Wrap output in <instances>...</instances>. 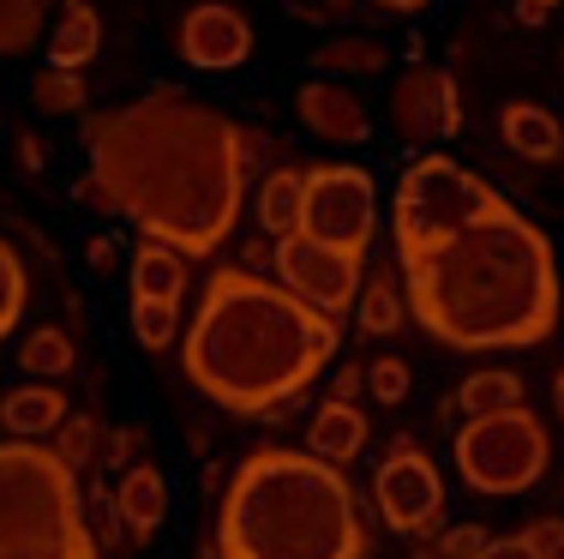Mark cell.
<instances>
[{"instance_id": "obj_1", "label": "cell", "mask_w": 564, "mask_h": 559, "mask_svg": "<svg viewBox=\"0 0 564 559\" xmlns=\"http://www.w3.org/2000/svg\"><path fill=\"white\" fill-rule=\"evenodd\" d=\"M90 175L78 193L102 211H120L139 235L210 259L240 223L247 198V132L210 103L181 90H151L90 115L85 127Z\"/></svg>"}, {"instance_id": "obj_2", "label": "cell", "mask_w": 564, "mask_h": 559, "mask_svg": "<svg viewBox=\"0 0 564 559\" xmlns=\"http://www.w3.org/2000/svg\"><path fill=\"white\" fill-rule=\"evenodd\" d=\"M409 313L451 350H529L558 331L564 277L546 229L517 205H492L451 241L402 259Z\"/></svg>"}, {"instance_id": "obj_3", "label": "cell", "mask_w": 564, "mask_h": 559, "mask_svg": "<svg viewBox=\"0 0 564 559\" xmlns=\"http://www.w3.org/2000/svg\"><path fill=\"white\" fill-rule=\"evenodd\" d=\"M343 343L337 313L301 301L289 283L223 265L198 289L193 325L181 337V367L228 416H276L330 367Z\"/></svg>"}, {"instance_id": "obj_4", "label": "cell", "mask_w": 564, "mask_h": 559, "mask_svg": "<svg viewBox=\"0 0 564 559\" xmlns=\"http://www.w3.org/2000/svg\"><path fill=\"white\" fill-rule=\"evenodd\" d=\"M223 559H367V529L343 463L318 451H247L217 512Z\"/></svg>"}, {"instance_id": "obj_5", "label": "cell", "mask_w": 564, "mask_h": 559, "mask_svg": "<svg viewBox=\"0 0 564 559\" xmlns=\"http://www.w3.org/2000/svg\"><path fill=\"white\" fill-rule=\"evenodd\" d=\"M0 559H102L78 470L43 439H0Z\"/></svg>"}, {"instance_id": "obj_6", "label": "cell", "mask_w": 564, "mask_h": 559, "mask_svg": "<svg viewBox=\"0 0 564 559\" xmlns=\"http://www.w3.org/2000/svg\"><path fill=\"white\" fill-rule=\"evenodd\" d=\"M492 205H505V193L492 181H480L475 169H463L445 151L414 157L397 175V198H391V241L397 259H414V252L451 241L456 229L480 223Z\"/></svg>"}, {"instance_id": "obj_7", "label": "cell", "mask_w": 564, "mask_h": 559, "mask_svg": "<svg viewBox=\"0 0 564 559\" xmlns=\"http://www.w3.org/2000/svg\"><path fill=\"white\" fill-rule=\"evenodd\" d=\"M546 463H553V433L529 404L468 416L456 428V475H463V487H475L487 499L529 494L546 475Z\"/></svg>"}, {"instance_id": "obj_8", "label": "cell", "mask_w": 564, "mask_h": 559, "mask_svg": "<svg viewBox=\"0 0 564 559\" xmlns=\"http://www.w3.org/2000/svg\"><path fill=\"white\" fill-rule=\"evenodd\" d=\"M301 235L367 259L372 235H379V181L360 163H313L301 193Z\"/></svg>"}, {"instance_id": "obj_9", "label": "cell", "mask_w": 564, "mask_h": 559, "mask_svg": "<svg viewBox=\"0 0 564 559\" xmlns=\"http://www.w3.org/2000/svg\"><path fill=\"white\" fill-rule=\"evenodd\" d=\"M372 499H379V517L397 536H426L445 512V475L414 439H397L384 451L379 475H372Z\"/></svg>"}, {"instance_id": "obj_10", "label": "cell", "mask_w": 564, "mask_h": 559, "mask_svg": "<svg viewBox=\"0 0 564 559\" xmlns=\"http://www.w3.org/2000/svg\"><path fill=\"white\" fill-rule=\"evenodd\" d=\"M276 277L301 301H313V308H325V313H348L360 301V259L313 241V235H301V229L276 241Z\"/></svg>"}, {"instance_id": "obj_11", "label": "cell", "mask_w": 564, "mask_h": 559, "mask_svg": "<svg viewBox=\"0 0 564 559\" xmlns=\"http://www.w3.org/2000/svg\"><path fill=\"white\" fill-rule=\"evenodd\" d=\"M391 127L402 144H438L463 127V97L445 66H402L391 85Z\"/></svg>"}, {"instance_id": "obj_12", "label": "cell", "mask_w": 564, "mask_h": 559, "mask_svg": "<svg viewBox=\"0 0 564 559\" xmlns=\"http://www.w3.org/2000/svg\"><path fill=\"white\" fill-rule=\"evenodd\" d=\"M174 49H181V61L198 66V73H235V66H247V55H252V24H247V12L228 7V0H198L181 19Z\"/></svg>"}, {"instance_id": "obj_13", "label": "cell", "mask_w": 564, "mask_h": 559, "mask_svg": "<svg viewBox=\"0 0 564 559\" xmlns=\"http://www.w3.org/2000/svg\"><path fill=\"white\" fill-rule=\"evenodd\" d=\"M294 115H301V127L325 144H367L372 139V121H367V109H360V97L343 90L337 78H306V85L294 90Z\"/></svg>"}, {"instance_id": "obj_14", "label": "cell", "mask_w": 564, "mask_h": 559, "mask_svg": "<svg viewBox=\"0 0 564 559\" xmlns=\"http://www.w3.org/2000/svg\"><path fill=\"white\" fill-rule=\"evenodd\" d=\"M499 132H505V144L522 157V163H553V157L564 151V127H558V115H553V109H541V103H505Z\"/></svg>"}, {"instance_id": "obj_15", "label": "cell", "mask_w": 564, "mask_h": 559, "mask_svg": "<svg viewBox=\"0 0 564 559\" xmlns=\"http://www.w3.org/2000/svg\"><path fill=\"white\" fill-rule=\"evenodd\" d=\"M66 421V391L61 385H19L0 397V428L19 439H48Z\"/></svg>"}, {"instance_id": "obj_16", "label": "cell", "mask_w": 564, "mask_h": 559, "mask_svg": "<svg viewBox=\"0 0 564 559\" xmlns=\"http://www.w3.org/2000/svg\"><path fill=\"white\" fill-rule=\"evenodd\" d=\"M115 512H120V524H132V536H151L169 517V475L151 470V463H132L115 487Z\"/></svg>"}, {"instance_id": "obj_17", "label": "cell", "mask_w": 564, "mask_h": 559, "mask_svg": "<svg viewBox=\"0 0 564 559\" xmlns=\"http://www.w3.org/2000/svg\"><path fill=\"white\" fill-rule=\"evenodd\" d=\"M360 445H367V416L348 397H330L313 416V428H306V451H318L325 463H355Z\"/></svg>"}, {"instance_id": "obj_18", "label": "cell", "mask_w": 564, "mask_h": 559, "mask_svg": "<svg viewBox=\"0 0 564 559\" xmlns=\"http://www.w3.org/2000/svg\"><path fill=\"white\" fill-rule=\"evenodd\" d=\"M132 295L174 301V308H181V301H186V252L144 235V247L132 252Z\"/></svg>"}, {"instance_id": "obj_19", "label": "cell", "mask_w": 564, "mask_h": 559, "mask_svg": "<svg viewBox=\"0 0 564 559\" xmlns=\"http://www.w3.org/2000/svg\"><path fill=\"white\" fill-rule=\"evenodd\" d=\"M102 49V19L90 0H73V7H61V19L48 24V61L55 66H90Z\"/></svg>"}, {"instance_id": "obj_20", "label": "cell", "mask_w": 564, "mask_h": 559, "mask_svg": "<svg viewBox=\"0 0 564 559\" xmlns=\"http://www.w3.org/2000/svg\"><path fill=\"white\" fill-rule=\"evenodd\" d=\"M61 7L66 0H0V61L48 43V24L61 19Z\"/></svg>"}, {"instance_id": "obj_21", "label": "cell", "mask_w": 564, "mask_h": 559, "mask_svg": "<svg viewBox=\"0 0 564 559\" xmlns=\"http://www.w3.org/2000/svg\"><path fill=\"white\" fill-rule=\"evenodd\" d=\"M301 193H306V169H276L259 186V229L282 241V235L301 229Z\"/></svg>"}, {"instance_id": "obj_22", "label": "cell", "mask_w": 564, "mask_h": 559, "mask_svg": "<svg viewBox=\"0 0 564 559\" xmlns=\"http://www.w3.org/2000/svg\"><path fill=\"white\" fill-rule=\"evenodd\" d=\"M355 313H360V331H367V337H391V331H402V319H409V289H402L391 271H379V277L360 283Z\"/></svg>"}, {"instance_id": "obj_23", "label": "cell", "mask_w": 564, "mask_h": 559, "mask_svg": "<svg viewBox=\"0 0 564 559\" xmlns=\"http://www.w3.org/2000/svg\"><path fill=\"white\" fill-rule=\"evenodd\" d=\"M31 103L36 115H78L90 103V85H85V66H36L31 78Z\"/></svg>"}, {"instance_id": "obj_24", "label": "cell", "mask_w": 564, "mask_h": 559, "mask_svg": "<svg viewBox=\"0 0 564 559\" xmlns=\"http://www.w3.org/2000/svg\"><path fill=\"white\" fill-rule=\"evenodd\" d=\"M379 66H391V49L379 43V36H337V43H325L313 55V73L325 78H348V73H379Z\"/></svg>"}, {"instance_id": "obj_25", "label": "cell", "mask_w": 564, "mask_h": 559, "mask_svg": "<svg viewBox=\"0 0 564 559\" xmlns=\"http://www.w3.org/2000/svg\"><path fill=\"white\" fill-rule=\"evenodd\" d=\"M522 404V379L505 367H487V373H468L463 385H456V409L468 416H492V409H517Z\"/></svg>"}, {"instance_id": "obj_26", "label": "cell", "mask_w": 564, "mask_h": 559, "mask_svg": "<svg viewBox=\"0 0 564 559\" xmlns=\"http://www.w3.org/2000/svg\"><path fill=\"white\" fill-rule=\"evenodd\" d=\"M73 362H78V350L61 325H36L19 350V367L31 373V379H61V373H73Z\"/></svg>"}, {"instance_id": "obj_27", "label": "cell", "mask_w": 564, "mask_h": 559, "mask_svg": "<svg viewBox=\"0 0 564 559\" xmlns=\"http://www.w3.org/2000/svg\"><path fill=\"white\" fill-rule=\"evenodd\" d=\"M24 308H31V271H24L19 247L0 241V343H7L12 331H19Z\"/></svg>"}, {"instance_id": "obj_28", "label": "cell", "mask_w": 564, "mask_h": 559, "mask_svg": "<svg viewBox=\"0 0 564 559\" xmlns=\"http://www.w3.org/2000/svg\"><path fill=\"white\" fill-rule=\"evenodd\" d=\"M132 337H139L144 350H169V343L181 337V308H174V301L132 295Z\"/></svg>"}, {"instance_id": "obj_29", "label": "cell", "mask_w": 564, "mask_h": 559, "mask_svg": "<svg viewBox=\"0 0 564 559\" xmlns=\"http://www.w3.org/2000/svg\"><path fill=\"white\" fill-rule=\"evenodd\" d=\"M367 391L379 397V404H402V397H409V362L379 355V362L367 367Z\"/></svg>"}, {"instance_id": "obj_30", "label": "cell", "mask_w": 564, "mask_h": 559, "mask_svg": "<svg viewBox=\"0 0 564 559\" xmlns=\"http://www.w3.org/2000/svg\"><path fill=\"white\" fill-rule=\"evenodd\" d=\"M90 445H97V421H90V416H73V421H61V428H55V451L73 463V470H85V463H90Z\"/></svg>"}, {"instance_id": "obj_31", "label": "cell", "mask_w": 564, "mask_h": 559, "mask_svg": "<svg viewBox=\"0 0 564 559\" xmlns=\"http://www.w3.org/2000/svg\"><path fill=\"white\" fill-rule=\"evenodd\" d=\"M487 529H480V524H451V529H438V541H433V548L438 553H445V559H475L480 548H487Z\"/></svg>"}, {"instance_id": "obj_32", "label": "cell", "mask_w": 564, "mask_h": 559, "mask_svg": "<svg viewBox=\"0 0 564 559\" xmlns=\"http://www.w3.org/2000/svg\"><path fill=\"white\" fill-rule=\"evenodd\" d=\"M289 12L306 24H343L355 12V0H289Z\"/></svg>"}, {"instance_id": "obj_33", "label": "cell", "mask_w": 564, "mask_h": 559, "mask_svg": "<svg viewBox=\"0 0 564 559\" xmlns=\"http://www.w3.org/2000/svg\"><path fill=\"white\" fill-rule=\"evenodd\" d=\"M529 541H534V553H541V559H564V517H534Z\"/></svg>"}, {"instance_id": "obj_34", "label": "cell", "mask_w": 564, "mask_h": 559, "mask_svg": "<svg viewBox=\"0 0 564 559\" xmlns=\"http://www.w3.org/2000/svg\"><path fill=\"white\" fill-rule=\"evenodd\" d=\"M475 559H541V553H534L529 529H522V536H492V541H487V548H480Z\"/></svg>"}, {"instance_id": "obj_35", "label": "cell", "mask_w": 564, "mask_h": 559, "mask_svg": "<svg viewBox=\"0 0 564 559\" xmlns=\"http://www.w3.org/2000/svg\"><path fill=\"white\" fill-rule=\"evenodd\" d=\"M115 252H120L115 235H97V241L85 247V265H90V271H115Z\"/></svg>"}, {"instance_id": "obj_36", "label": "cell", "mask_w": 564, "mask_h": 559, "mask_svg": "<svg viewBox=\"0 0 564 559\" xmlns=\"http://www.w3.org/2000/svg\"><path fill=\"white\" fill-rule=\"evenodd\" d=\"M19 163L36 175V169H43V139H31V132H19Z\"/></svg>"}, {"instance_id": "obj_37", "label": "cell", "mask_w": 564, "mask_h": 559, "mask_svg": "<svg viewBox=\"0 0 564 559\" xmlns=\"http://www.w3.org/2000/svg\"><path fill=\"white\" fill-rule=\"evenodd\" d=\"M379 12H402V19H414V12H426L433 0H372Z\"/></svg>"}, {"instance_id": "obj_38", "label": "cell", "mask_w": 564, "mask_h": 559, "mask_svg": "<svg viewBox=\"0 0 564 559\" xmlns=\"http://www.w3.org/2000/svg\"><path fill=\"white\" fill-rule=\"evenodd\" d=\"M517 19L522 24H546V7H541V0H517Z\"/></svg>"}, {"instance_id": "obj_39", "label": "cell", "mask_w": 564, "mask_h": 559, "mask_svg": "<svg viewBox=\"0 0 564 559\" xmlns=\"http://www.w3.org/2000/svg\"><path fill=\"white\" fill-rule=\"evenodd\" d=\"M355 385H367V379H360V367H348L343 379H337V397H355Z\"/></svg>"}, {"instance_id": "obj_40", "label": "cell", "mask_w": 564, "mask_h": 559, "mask_svg": "<svg viewBox=\"0 0 564 559\" xmlns=\"http://www.w3.org/2000/svg\"><path fill=\"white\" fill-rule=\"evenodd\" d=\"M553 409H558V421H564V373L553 379Z\"/></svg>"}, {"instance_id": "obj_41", "label": "cell", "mask_w": 564, "mask_h": 559, "mask_svg": "<svg viewBox=\"0 0 564 559\" xmlns=\"http://www.w3.org/2000/svg\"><path fill=\"white\" fill-rule=\"evenodd\" d=\"M414 559H445V553H438V548H414Z\"/></svg>"}, {"instance_id": "obj_42", "label": "cell", "mask_w": 564, "mask_h": 559, "mask_svg": "<svg viewBox=\"0 0 564 559\" xmlns=\"http://www.w3.org/2000/svg\"><path fill=\"white\" fill-rule=\"evenodd\" d=\"M541 7H546V12H553V7H564V0H541Z\"/></svg>"}, {"instance_id": "obj_43", "label": "cell", "mask_w": 564, "mask_h": 559, "mask_svg": "<svg viewBox=\"0 0 564 559\" xmlns=\"http://www.w3.org/2000/svg\"><path fill=\"white\" fill-rule=\"evenodd\" d=\"M66 7H73V0H66Z\"/></svg>"}]
</instances>
